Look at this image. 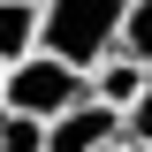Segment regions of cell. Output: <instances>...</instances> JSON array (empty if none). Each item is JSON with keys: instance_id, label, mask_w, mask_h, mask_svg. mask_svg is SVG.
Listing matches in <instances>:
<instances>
[{"instance_id": "ba28073f", "label": "cell", "mask_w": 152, "mask_h": 152, "mask_svg": "<svg viewBox=\"0 0 152 152\" xmlns=\"http://www.w3.org/2000/svg\"><path fill=\"white\" fill-rule=\"evenodd\" d=\"M0 152H46V129L23 114H0Z\"/></svg>"}, {"instance_id": "3957f363", "label": "cell", "mask_w": 152, "mask_h": 152, "mask_svg": "<svg viewBox=\"0 0 152 152\" xmlns=\"http://www.w3.org/2000/svg\"><path fill=\"white\" fill-rule=\"evenodd\" d=\"M107 145H122V114L91 107V99L61 122H46V152H107Z\"/></svg>"}, {"instance_id": "8992f818", "label": "cell", "mask_w": 152, "mask_h": 152, "mask_svg": "<svg viewBox=\"0 0 152 152\" xmlns=\"http://www.w3.org/2000/svg\"><path fill=\"white\" fill-rule=\"evenodd\" d=\"M114 61L152 69V0H122V23H114Z\"/></svg>"}, {"instance_id": "5b68a950", "label": "cell", "mask_w": 152, "mask_h": 152, "mask_svg": "<svg viewBox=\"0 0 152 152\" xmlns=\"http://www.w3.org/2000/svg\"><path fill=\"white\" fill-rule=\"evenodd\" d=\"M38 53V0H0V69Z\"/></svg>"}, {"instance_id": "9c48e42d", "label": "cell", "mask_w": 152, "mask_h": 152, "mask_svg": "<svg viewBox=\"0 0 152 152\" xmlns=\"http://www.w3.org/2000/svg\"><path fill=\"white\" fill-rule=\"evenodd\" d=\"M107 152H129V145H107Z\"/></svg>"}, {"instance_id": "6da1fadb", "label": "cell", "mask_w": 152, "mask_h": 152, "mask_svg": "<svg viewBox=\"0 0 152 152\" xmlns=\"http://www.w3.org/2000/svg\"><path fill=\"white\" fill-rule=\"evenodd\" d=\"M114 23L122 0H38V53L91 76L99 61H114Z\"/></svg>"}, {"instance_id": "30bf717a", "label": "cell", "mask_w": 152, "mask_h": 152, "mask_svg": "<svg viewBox=\"0 0 152 152\" xmlns=\"http://www.w3.org/2000/svg\"><path fill=\"white\" fill-rule=\"evenodd\" d=\"M0 76H8V69H0Z\"/></svg>"}, {"instance_id": "52a82bcc", "label": "cell", "mask_w": 152, "mask_h": 152, "mask_svg": "<svg viewBox=\"0 0 152 152\" xmlns=\"http://www.w3.org/2000/svg\"><path fill=\"white\" fill-rule=\"evenodd\" d=\"M122 145H129V152H152V76H145V91H137V107L122 114Z\"/></svg>"}, {"instance_id": "277c9868", "label": "cell", "mask_w": 152, "mask_h": 152, "mask_svg": "<svg viewBox=\"0 0 152 152\" xmlns=\"http://www.w3.org/2000/svg\"><path fill=\"white\" fill-rule=\"evenodd\" d=\"M145 76H152V69H137V61H99V69L84 76V99L107 107V114H129L137 91H145Z\"/></svg>"}, {"instance_id": "7a4b0ae2", "label": "cell", "mask_w": 152, "mask_h": 152, "mask_svg": "<svg viewBox=\"0 0 152 152\" xmlns=\"http://www.w3.org/2000/svg\"><path fill=\"white\" fill-rule=\"evenodd\" d=\"M84 107V76L76 69H61V61H46V53H31V61H15V69L0 76V114H23V122H61V114H76Z\"/></svg>"}]
</instances>
